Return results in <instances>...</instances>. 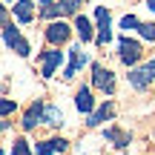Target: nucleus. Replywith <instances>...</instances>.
I'll list each match as a JSON object with an SVG mask.
<instances>
[{
    "mask_svg": "<svg viewBox=\"0 0 155 155\" xmlns=\"http://www.w3.org/2000/svg\"><path fill=\"white\" fill-rule=\"evenodd\" d=\"M40 3H43V6H52V0H40Z\"/></svg>",
    "mask_w": 155,
    "mask_h": 155,
    "instance_id": "obj_25",
    "label": "nucleus"
},
{
    "mask_svg": "<svg viewBox=\"0 0 155 155\" xmlns=\"http://www.w3.org/2000/svg\"><path fill=\"white\" fill-rule=\"evenodd\" d=\"M61 6H63V12L75 15V12H78V6H81V0H61Z\"/></svg>",
    "mask_w": 155,
    "mask_h": 155,
    "instance_id": "obj_21",
    "label": "nucleus"
},
{
    "mask_svg": "<svg viewBox=\"0 0 155 155\" xmlns=\"http://www.w3.org/2000/svg\"><path fill=\"white\" fill-rule=\"evenodd\" d=\"M95 17H98V38H95V43L98 46H106L112 40V32H109V12L104 9V6H98L95 9Z\"/></svg>",
    "mask_w": 155,
    "mask_h": 155,
    "instance_id": "obj_4",
    "label": "nucleus"
},
{
    "mask_svg": "<svg viewBox=\"0 0 155 155\" xmlns=\"http://www.w3.org/2000/svg\"><path fill=\"white\" fill-rule=\"evenodd\" d=\"M127 78H129V83H132L135 89H147V86H150V83L155 81V61H147L144 66L132 69V72H129Z\"/></svg>",
    "mask_w": 155,
    "mask_h": 155,
    "instance_id": "obj_1",
    "label": "nucleus"
},
{
    "mask_svg": "<svg viewBox=\"0 0 155 155\" xmlns=\"http://www.w3.org/2000/svg\"><path fill=\"white\" fill-rule=\"evenodd\" d=\"M75 106L81 112H86V115H92L95 112V101H92V92H89L86 86H81L78 89V95H75Z\"/></svg>",
    "mask_w": 155,
    "mask_h": 155,
    "instance_id": "obj_7",
    "label": "nucleus"
},
{
    "mask_svg": "<svg viewBox=\"0 0 155 155\" xmlns=\"http://www.w3.org/2000/svg\"><path fill=\"white\" fill-rule=\"evenodd\" d=\"M121 29H127V32H129V29H141V20L135 15H124L121 17Z\"/></svg>",
    "mask_w": 155,
    "mask_h": 155,
    "instance_id": "obj_17",
    "label": "nucleus"
},
{
    "mask_svg": "<svg viewBox=\"0 0 155 155\" xmlns=\"http://www.w3.org/2000/svg\"><path fill=\"white\" fill-rule=\"evenodd\" d=\"M15 17H17V20H20V23H32V3H29V0H17V3H15Z\"/></svg>",
    "mask_w": 155,
    "mask_h": 155,
    "instance_id": "obj_11",
    "label": "nucleus"
},
{
    "mask_svg": "<svg viewBox=\"0 0 155 155\" xmlns=\"http://www.w3.org/2000/svg\"><path fill=\"white\" fill-rule=\"evenodd\" d=\"M43 121L52 124V127H61V124H63V112L58 109L55 104H46V109H43Z\"/></svg>",
    "mask_w": 155,
    "mask_h": 155,
    "instance_id": "obj_12",
    "label": "nucleus"
},
{
    "mask_svg": "<svg viewBox=\"0 0 155 155\" xmlns=\"http://www.w3.org/2000/svg\"><path fill=\"white\" fill-rule=\"evenodd\" d=\"M0 109H3V115H9V112L15 109V101H9V98H6L3 104H0Z\"/></svg>",
    "mask_w": 155,
    "mask_h": 155,
    "instance_id": "obj_22",
    "label": "nucleus"
},
{
    "mask_svg": "<svg viewBox=\"0 0 155 155\" xmlns=\"http://www.w3.org/2000/svg\"><path fill=\"white\" fill-rule=\"evenodd\" d=\"M61 61H63V52H58V49L46 52V55H43V78H52V75H55V69L61 66Z\"/></svg>",
    "mask_w": 155,
    "mask_h": 155,
    "instance_id": "obj_8",
    "label": "nucleus"
},
{
    "mask_svg": "<svg viewBox=\"0 0 155 155\" xmlns=\"http://www.w3.org/2000/svg\"><path fill=\"white\" fill-rule=\"evenodd\" d=\"M147 9H150L152 15H155V0H147Z\"/></svg>",
    "mask_w": 155,
    "mask_h": 155,
    "instance_id": "obj_24",
    "label": "nucleus"
},
{
    "mask_svg": "<svg viewBox=\"0 0 155 155\" xmlns=\"http://www.w3.org/2000/svg\"><path fill=\"white\" fill-rule=\"evenodd\" d=\"M106 138L109 141H115V147H121V150H127V144H129V135H124V132H118V129H106Z\"/></svg>",
    "mask_w": 155,
    "mask_h": 155,
    "instance_id": "obj_15",
    "label": "nucleus"
},
{
    "mask_svg": "<svg viewBox=\"0 0 155 155\" xmlns=\"http://www.w3.org/2000/svg\"><path fill=\"white\" fill-rule=\"evenodd\" d=\"M109 115H112V104H104V106H98V109L89 115V121H86V124H89V127H98V124H104Z\"/></svg>",
    "mask_w": 155,
    "mask_h": 155,
    "instance_id": "obj_13",
    "label": "nucleus"
},
{
    "mask_svg": "<svg viewBox=\"0 0 155 155\" xmlns=\"http://www.w3.org/2000/svg\"><path fill=\"white\" fill-rule=\"evenodd\" d=\"M118 55H121V61L127 63V66H132V63L141 61V43H138V40H129V38H121Z\"/></svg>",
    "mask_w": 155,
    "mask_h": 155,
    "instance_id": "obj_3",
    "label": "nucleus"
},
{
    "mask_svg": "<svg viewBox=\"0 0 155 155\" xmlns=\"http://www.w3.org/2000/svg\"><path fill=\"white\" fill-rule=\"evenodd\" d=\"M12 155H32V150H29V141L15 138V144H12Z\"/></svg>",
    "mask_w": 155,
    "mask_h": 155,
    "instance_id": "obj_16",
    "label": "nucleus"
},
{
    "mask_svg": "<svg viewBox=\"0 0 155 155\" xmlns=\"http://www.w3.org/2000/svg\"><path fill=\"white\" fill-rule=\"evenodd\" d=\"M6 3H9V0H6Z\"/></svg>",
    "mask_w": 155,
    "mask_h": 155,
    "instance_id": "obj_26",
    "label": "nucleus"
},
{
    "mask_svg": "<svg viewBox=\"0 0 155 155\" xmlns=\"http://www.w3.org/2000/svg\"><path fill=\"white\" fill-rule=\"evenodd\" d=\"M69 55H72V61H69V66H66V72H63V78H75V72L86 63V55L81 52V46H72L69 49Z\"/></svg>",
    "mask_w": 155,
    "mask_h": 155,
    "instance_id": "obj_9",
    "label": "nucleus"
},
{
    "mask_svg": "<svg viewBox=\"0 0 155 155\" xmlns=\"http://www.w3.org/2000/svg\"><path fill=\"white\" fill-rule=\"evenodd\" d=\"M141 38L155 40V23H141Z\"/></svg>",
    "mask_w": 155,
    "mask_h": 155,
    "instance_id": "obj_20",
    "label": "nucleus"
},
{
    "mask_svg": "<svg viewBox=\"0 0 155 155\" xmlns=\"http://www.w3.org/2000/svg\"><path fill=\"white\" fill-rule=\"evenodd\" d=\"M46 40H49V43H55V46L66 43V40H69V26H66V23H63V20L52 23V26L46 29Z\"/></svg>",
    "mask_w": 155,
    "mask_h": 155,
    "instance_id": "obj_6",
    "label": "nucleus"
},
{
    "mask_svg": "<svg viewBox=\"0 0 155 155\" xmlns=\"http://www.w3.org/2000/svg\"><path fill=\"white\" fill-rule=\"evenodd\" d=\"M55 147H58V152H63V150H66V141H63V138H55Z\"/></svg>",
    "mask_w": 155,
    "mask_h": 155,
    "instance_id": "obj_23",
    "label": "nucleus"
},
{
    "mask_svg": "<svg viewBox=\"0 0 155 155\" xmlns=\"http://www.w3.org/2000/svg\"><path fill=\"white\" fill-rule=\"evenodd\" d=\"M52 152H58L55 138H52V141H43V144H38V155H52Z\"/></svg>",
    "mask_w": 155,
    "mask_h": 155,
    "instance_id": "obj_18",
    "label": "nucleus"
},
{
    "mask_svg": "<svg viewBox=\"0 0 155 155\" xmlns=\"http://www.w3.org/2000/svg\"><path fill=\"white\" fill-rule=\"evenodd\" d=\"M92 72H95V86H98L101 92H106V95H112V92H115V75H112L109 69L95 66Z\"/></svg>",
    "mask_w": 155,
    "mask_h": 155,
    "instance_id": "obj_5",
    "label": "nucleus"
},
{
    "mask_svg": "<svg viewBox=\"0 0 155 155\" xmlns=\"http://www.w3.org/2000/svg\"><path fill=\"white\" fill-rule=\"evenodd\" d=\"M3 38H6V46H9V49H15L20 58H26V55H29V43L20 38V32L15 29V23H9V20L3 23Z\"/></svg>",
    "mask_w": 155,
    "mask_h": 155,
    "instance_id": "obj_2",
    "label": "nucleus"
},
{
    "mask_svg": "<svg viewBox=\"0 0 155 155\" xmlns=\"http://www.w3.org/2000/svg\"><path fill=\"white\" fill-rule=\"evenodd\" d=\"M61 12H63L61 3H52V6H43V12H40V15H43V17H58Z\"/></svg>",
    "mask_w": 155,
    "mask_h": 155,
    "instance_id": "obj_19",
    "label": "nucleus"
},
{
    "mask_svg": "<svg viewBox=\"0 0 155 155\" xmlns=\"http://www.w3.org/2000/svg\"><path fill=\"white\" fill-rule=\"evenodd\" d=\"M43 109H46V106L40 104V101H38V104H32V109H29L26 118H23V129H35V127H38V124L43 121Z\"/></svg>",
    "mask_w": 155,
    "mask_h": 155,
    "instance_id": "obj_10",
    "label": "nucleus"
},
{
    "mask_svg": "<svg viewBox=\"0 0 155 155\" xmlns=\"http://www.w3.org/2000/svg\"><path fill=\"white\" fill-rule=\"evenodd\" d=\"M75 29H78V35H81V40H92V23H89L83 15L75 17Z\"/></svg>",
    "mask_w": 155,
    "mask_h": 155,
    "instance_id": "obj_14",
    "label": "nucleus"
}]
</instances>
